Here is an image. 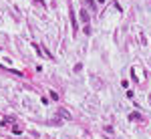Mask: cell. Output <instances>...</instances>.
Instances as JSON below:
<instances>
[{
    "label": "cell",
    "instance_id": "obj_1",
    "mask_svg": "<svg viewBox=\"0 0 151 139\" xmlns=\"http://www.w3.org/2000/svg\"><path fill=\"white\" fill-rule=\"evenodd\" d=\"M56 115H58V117H65V119H71V113H69L67 109H58Z\"/></svg>",
    "mask_w": 151,
    "mask_h": 139
},
{
    "label": "cell",
    "instance_id": "obj_2",
    "mask_svg": "<svg viewBox=\"0 0 151 139\" xmlns=\"http://www.w3.org/2000/svg\"><path fill=\"white\" fill-rule=\"evenodd\" d=\"M81 20H83V22H89V12H87L85 8H81Z\"/></svg>",
    "mask_w": 151,
    "mask_h": 139
},
{
    "label": "cell",
    "instance_id": "obj_3",
    "mask_svg": "<svg viewBox=\"0 0 151 139\" xmlns=\"http://www.w3.org/2000/svg\"><path fill=\"white\" fill-rule=\"evenodd\" d=\"M129 119L131 121H141V115L139 113H129Z\"/></svg>",
    "mask_w": 151,
    "mask_h": 139
},
{
    "label": "cell",
    "instance_id": "obj_4",
    "mask_svg": "<svg viewBox=\"0 0 151 139\" xmlns=\"http://www.w3.org/2000/svg\"><path fill=\"white\" fill-rule=\"evenodd\" d=\"M71 20H73V30L77 32V22H75V12L73 10H71Z\"/></svg>",
    "mask_w": 151,
    "mask_h": 139
},
{
    "label": "cell",
    "instance_id": "obj_5",
    "mask_svg": "<svg viewBox=\"0 0 151 139\" xmlns=\"http://www.w3.org/2000/svg\"><path fill=\"white\" fill-rule=\"evenodd\" d=\"M12 131H14V135H20V133H22V127H16V125H14Z\"/></svg>",
    "mask_w": 151,
    "mask_h": 139
}]
</instances>
